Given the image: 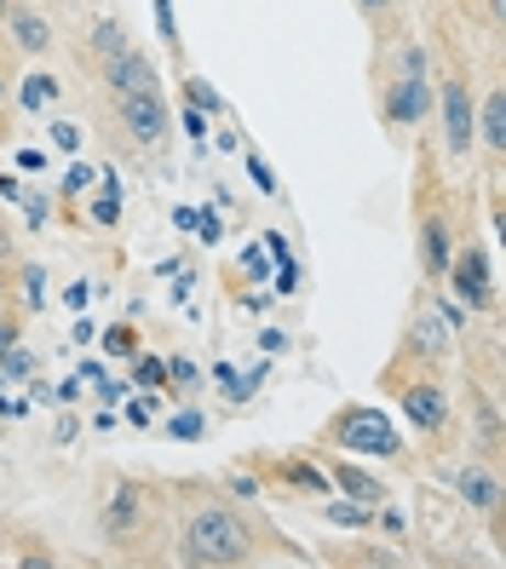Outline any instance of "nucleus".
Masks as SVG:
<instances>
[{
	"mask_svg": "<svg viewBox=\"0 0 506 569\" xmlns=\"http://www.w3.org/2000/svg\"><path fill=\"white\" fill-rule=\"evenodd\" d=\"M179 563L196 569H231V563H253V547H260V524L248 512L224 506V501H201L196 512H185L179 524Z\"/></svg>",
	"mask_w": 506,
	"mask_h": 569,
	"instance_id": "nucleus-1",
	"label": "nucleus"
},
{
	"mask_svg": "<svg viewBox=\"0 0 506 569\" xmlns=\"http://www.w3.org/2000/svg\"><path fill=\"white\" fill-rule=\"evenodd\" d=\"M380 392L397 397L403 420L420 431V444L432 449V455L449 449V437H454V426H461V414H454V397H449L443 374H392V369H386V374H380Z\"/></svg>",
	"mask_w": 506,
	"mask_h": 569,
	"instance_id": "nucleus-2",
	"label": "nucleus"
},
{
	"mask_svg": "<svg viewBox=\"0 0 506 569\" xmlns=\"http://www.w3.org/2000/svg\"><path fill=\"white\" fill-rule=\"evenodd\" d=\"M317 444L322 449H345V455H374V460H409V444H403V431L386 408L374 403H345L334 408L328 420L317 426Z\"/></svg>",
	"mask_w": 506,
	"mask_h": 569,
	"instance_id": "nucleus-3",
	"label": "nucleus"
},
{
	"mask_svg": "<svg viewBox=\"0 0 506 569\" xmlns=\"http://www.w3.org/2000/svg\"><path fill=\"white\" fill-rule=\"evenodd\" d=\"M432 103H438V121H443L449 162H466L472 144H477V92H472V75L461 58L443 64V75L432 81Z\"/></svg>",
	"mask_w": 506,
	"mask_h": 569,
	"instance_id": "nucleus-4",
	"label": "nucleus"
},
{
	"mask_svg": "<svg viewBox=\"0 0 506 569\" xmlns=\"http://www.w3.org/2000/svg\"><path fill=\"white\" fill-rule=\"evenodd\" d=\"M392 362H409L415 374H443L449 362H454V328L443 322V310L438 299H415L409 310V322H403V340H397V357Z\"/></svg>",
	"mask_w": 506,
	"mask_h": 569,
	"instance_id": "nucleus-5",
	"label": "nucleus"
},
{
	"mask_svg": "<svg viewBox=\"0 0 506 569\" xmlns=\"http://www.w3.org/2000/svg\"><path fill=\"white\" fill-rule=\"evenodd\" d=\"M426 185L415 190V237H420V276L426 282H443L449 271V253H454V207L449 196L432 185V173H420Z\"/></svg>",
	"mask_w": 506,
	"mask_h": 569,
	"instance_id": "nucleus-6",
	"label": "nucleus"
},
{
	"mask_svg": "<svg viewBox=\"0 0 506 569\" xmlns=\"http://www.w3.org/2000/svg\"><path fill=\"white\" fill-rule=\"evenodd\" d=\"M432 116V64H386V87H380V121L392 133H415Z\"/></svg>",
	"mask_w": 506,
	"mask_h": 569,
	"instance_id": "nucleus-7",
	"label": "nucleus"
},
{
	"mask_svg": "<svg viewBox=\"0 0 506 569\" xmlns=\"http://www.w3.org/2000/svg\"><path fill=\"white\" fill-rule=\"evenodd\" d=\"M443 282H454V294H461V305L472 310V317H490V310H495V265H490L484 242H472V237L454 242Z\"/></svg>",
	"mask_w": 506,
	"mask_h": 569,
	"instance_id": "nucleus-8",
	"label": "nucleus"
},
{
	"mask_svg": "<svg viewBox=\"0 0 506 569\" xmlns=\"http://www.w3.org/2000/svg\"><path fill=\"white\" fill-rule=\"evenodd\" d=\"M116 116H121L127 139H133L139 150L167 144V103H162V92H121L116 98Z\"/></svg>",
	"mask_w": 506,
	"mask_h": 569,
	"instance_id": "nucleus-9",
	"label": "nucleus"
},
{
	"mask_svg": "<svg viewBox=\"0 0 506 569\" xmlns=\"http://www.w3.org/2000/svg\"><path fill=\"white\" fill-rule=\"evenodd\" d=\"M98 81L110 87V98H121V92H162L156 58H150L144 46H127V52H116V58H105L98 64Z\"/></svg>",
	"mask_w": 506,
	"mask_h": 569,
	"instance_id": "nucleus-10",
	"label": "nucleus"
},
{
	"mask_svg": "<svg viewBox=\"0 0 506 569\" xmlns=\"http://www.w3.org/2000/svg\"><path fill=\"white\" fill-rule=\"evenodd\" d=\"M454 495L495 524L501 517V472H495V460H466L461 472H454Z\"/></svg>",
	"mask_w": 506,
	"mask_h": 569,
	"instance_id": "nucleus-11",
	"label": "nucleus"
},
{
	"mask_svg": "<svg viewBox=\"0 0 506 569\" xmlns=\"http://www.w3.org/2000/svg\"><path fill=\"white\" fill-rule=\"evenodd\" d=\"M144 501H150V489L139 478H121L116 495L105 501V535L110 540H133L139 524H144Z\"/></svg>",
	"mask_w": 506,
	"mask_h": 569,
	"instance_id": "nucleus-12",
	"label": "nucleus"
},
{
	"mask_svg": "<svg viewBox=\"0 0 506 569\" xmlns=\"http://www.w3.org/2000/svg\"><path fill=\"white\" fill-rule=\"evenodd\" d=\"M0 30H7L23 52H53V23H46L35 7H23V0H7V7H0Z\"/></svg>",
	"mask_w": 506,
	"mask_h": 569,
	"instance_id": "nucleus-13",
	"label": "nucleus"
},
{
	"mask_svg": "<svg viewBox=\"0 0 506 569\" xmlns=\"http://www.w3.org/2000/svg\"><path fill=\"white\" fill-rule=\"evenodd\" d=\"M260 472L265 478H276V483H288V489H299V495H311V501H322V495H334V483H328V472L322 466H311V460H276V455H265L260 460Z\"/></svg>",
	"mask_w": 506,
	"mask_h": 569,
	"instance_id": "nucleus-14",
	"label": "nucleus"
},
{
	"mask_svg": "<svg viewBox=\"0 0 506 569\" xmlns=\"http://www.w3.org/2000/svg\"><path fill=\"white\" fill-rule=\"evenodd\" d=\"M322 472H328V483H334L340 495L363 501V506H380V501H392V489L380 483V478L369 472V466H358V460H328Z\"/></svg>",
	"mask_w": 506,
	"mask_h": 569,
	"instance_id": "nucleus-15",
	"label": "nucleus"
},
{
	"mask_svg": "<svg viewBox=\"0 0 506 569\" xmlns=\"http://www.w3.org/2000/svg\"><path fill=\"white\" fill-rule=\"evenodd\" d=\"M64 98V81L53 69H35V75H23V87H18V110H30V116H46L53 103Z\"/></svg>",
	"mask_w": 506,
	"mask_h": 569,
	"instance_id": "nucleus-16",
	"label": "nucleus"
},
{
	"mask_svg": "<svg viewBox=\"0 0 506 569\" xmlns=\"http://www.w3.org/2000/svg\"><path fill=\"white\" fill-rule=\"evenodd\" d=\"M87 225H92V230H116V225H121V178H116V173H98Z\"/></svg>",
	"mask_w": 506,
	"mask_h": 569,
	"instance_id": "nucleus-17",
	"label": "nucleus"
},
{
	"mask_svg": "<svg viewBox=\"0 0 506 569\" xmlns=\"http://www.w3.org/2000/svg\"><path fill=\"white\" fill-rule=\"evenodd\" d=\"M477 139L490 144V155L506 150V92L501 87H490L484 103H477Z\"/></svg>",
	"mask_w": 506,
	"mask_h": 569,
	"instance_id": "nucleus-18",
	"label": "nucleus"
},
{
	"mask_svg": "<svg viewBox=\"0 0 506 569\" xmlns=\"http://www.w3.org/2000/svg\"><path fill=\"white\" fill-rule=\"evenodd\" d=\"M87 46H92V64H105V58H116V52L133 46V35H127V23H121V18H92Z\"/></svg>",
	"mask_w": 506,
	"mask_h": 569,
	"instance_id": "nucleus-19",
	"label": "nucleus"
},
{
	"mask_svg": "<svg viewBox=\"0 0 506 569\" xmlns=\"http://www.w3.org/2000/svg\"><path fill=\"white\" fill-rule=\"evenodd\" d=\"M322 517H328L334 529H369V524H374V506L351 501V495H322Z\"/></svg>",
	"mask_w": 506,
	"mask_h": 569,
	"instance_id": "nucleus-20",
	"label": "nucleus"
},
{
	"mask_svg": "<svg viewBox=\"0 0 506 569\" xmlns=\"http://www.w3.org/2000/svg\"><path fill=\"white\" fill-rule=\"evenodd\" d=\"M133 385L139 392H167V357H150V351H133Z\"/></svg>",
	"mask_w": 506,
	"mask_h": 569,
	"instance_id": "nucleus-21",
	"label": "nucleus"
},
{
	"mask_svg": "<svg viewBox=\"0 0 506 569\" xmlns=\"http://www.w3.org/2000/svg\"><path fill=\"white\" fill-rule=\"evenodd\" d=\"M179 87H185V103H190V110H201V116H224V98H219L208 81H201V75H190V69H185V81H179Z\"/></svg>",
	"mask_w": 506,
	"mask_h": 569,
	"instance_id": "nucleus-22",
	"label": "nucleus"
},
{
	"mask_svg": "<svg viewBox=\"0 0 506 569\" xmlns=\"http://www.w3.org/2000/svg\"><path fill=\"white\" fill-rule=\"evenodd\" d=\"M358 12L392 41V35H397V18H403V0H358Z\"/></svg>",
	"mask_w": 506,
	"mask_h": 569,
	"instance_id": "nucleus-23",
	"label": "nucleus"
},
{
	"mask_svg": "<svg viewBox=\"0 0 506 569\" xmlns=\"http://www.w3.org/2000/svg\"><path fill=\"white\" fill-rule=\"evenodd\" d=\"M167 437H179V444H196V437H208V414L201 408H179L167 420Z\"/></svg>",
	"mask_w": 506,
	"mask_h": 569,
	"instance_id": "nucleus-24",
	"label": "nucleus"
},
{
	"mask_svg": "<svg viewBox=\"0 0 506 569\" xmlns=\"http://www.w3.org/2000/svg\"><path fill=\"white\" fill-rule=\"evenodd\" d=\"M156 408H162V397H156V392H133V397H127V408H121V420H127V426H139V431H150Z\"/></svg>",
	"mask_w": 506,
	"mask_h": 569,
	"instance_id": "nucleus-25",
	"label": "nucleus"
},
{
	"mask_svg": "<svg viewBox=\"0 0 506 569\" xmlns=\"http://www.w3.org/2000/svg\"><path fill=\"white\" fill-rule=\"evenodd\" d=\"M150 12H156V41L179 58V18H173V0H150Z\"/></svg>",
	"mask_w": 506,
	"mask_h": 569,
	"instance_id": "nucleus-26",
	"label": "nucleus"
},
{
	"mask_svg": "<svg viewBox=\"0 0 506 569\" xmlns=\"http://www.w3.org/2000/svg\"><path fill=\"white\" fill-rule=\"evenodd\" d=\"M98 185V167H87V162H69V173L58 178V201H69V196H87Z\"/></svg>",
	"mask_w": 506,
	"mask_h": 569,
	"instance_id": "nucleus-27",
	"label": "nucleus"
},
{
	"mask_svg": "<svg viewBox=\"0 0 506 569\" xmlns=\"http://www.w3.org/2000/svg\"><path fill=\"white\" fill-rule=\"evenodd\" d=\"M271 276H276V265H271L265 242H248L242 248V282H271Z\"/></svg>",
	"mask_w": 506,
	"mask_h": 569,
	"instance_id": "nucleus-28",
	"label": "nucleus"
},
{
	"mask_svg": "<svg viewBox=\"0 0 506 569\" xmlns=\"http://www.w3.org/2000/svg\"><path fill=\"white\" fill-rule=\"evenodd\" d=\"M242 162H248V178H253V190H260V196H276V190H283V178L271 173V162H265L260 150H248Z\"/></svg>",
	"mask_w": 506,
	"mask_h": 569,
	"instance_id": "nucleus-29",
	"label": "nucleus"
},
{
	"mask_svg": "<svg viewBox=\"0 0 506 569\" xmlns=\"http://www.w3.org/2000/svg\"><path fill=\"white\" fill-rule=\"evenodd\" d=\"M46 133H53V144H58L64 155H81V144H87V127H81V121H53Z\"/></svg>",
	"mask_w": 506,
	"mask_h": 569,
	"instance_id": "nucleus-30",
	"label": "nucleus"
},
{
	"mask_svg": "<svg viewBox=\"0 0 506 569\" xmlns=\"http://www.w3.org/2000/svg\"><path fill=\"white\" fill-rule=\"evenodd\" d=\"M46 305V265H23V310Z\"/></svg>",
	"mask_w": 506,
	"mask_h": 569,
	"instance_id": "nucleus-31",
	"label": "nucleus"
},
{
	"mask_svg": "<svg viewBox=\"0 0 506 569\" xmlns=\"http://www.w3.org/2000/svg\"><path fill=\"white\" fill-rule=\"evenodd\" d=\"M0 374H7V380H30L35 374V351H23V340H18L7 357H0Z\"/></svg>",
	"mask_w": 506,
	"mask_h": 569,
	"instance_id": "nucleus-32",
	"label": "nucleus"
},
{
	"mask_svg": "<svg viewBox=\"0 0 506 569\" xmlns=\"http://www.w3.org/2000/svg\"><path fill=\"white\" fill-rule=\"evenodd\" d=\"M98 346H105V357H133V351H139V333L127 328V322H116V328H110Z\"/></svg>",
	"mask_w": 506,
	"mask_h": 569,
	"instance_id": "nucleus-33",
	"label": "nucleus"
},
{
	"mask_svg": "<svg viewBox=\"0 0 506 569\" xmlns=\"http://www.w3.org/2000/svg\"><path fill=\"white\" fill-rule=\"evenodd\" d=\"M23 219H30V230H46V219H53V201H46L41 190H23Z\"/></svg>",
	"mask_w": 506,
	"mask_h": 569,
	"instance_id": "nucleus-34",
	"label": "nucleus"
},
{
	"mask_svg": "<svg viewBox=\"0 0 506 569\" xmlns=\"http://www.w3.org/2000/svg\"><path fill=\"white\" fill-rule=\"evenodd\" d=\"M190 230H196V237L208 242V248H213V242H224V219L213 214V207H196V225H190Z\"/></svg>",
	"mask_w": 506,
	"mask_h": 569,
	"instance_id": "nucleus-35",
	"label": "nucleus"
},
{
	"mask_svg": "<svg viewBox=\"0 0 506 569\" xmlns=\"http://www.w3.org/2000/svg\"><path fill=\"white\" fill-rule=\"evenodd\" d=\"M23 340V317H12V305H0V357Z\"/></svg>",
	"mask_w": 506,
	"mask_h": 569,
	"instance_id": "nucleus-36",
	"label": "nucleus"
},
{
	"mask_svg": "<svg viewBox=\"0 0 506 569\" xmlns=\"http://www.w3.org/2000/svg\"><path fill=\"white\" fill-rule=\"evenodd\" d=\"M167 385H201V369L190 357H167Z\"/></svg>",
	"mask_w": 506,
	"mask_h": 569,
	"instance_id": "nucleus-37",
	"label": "nucleus"
},
{
	"mask_svg": "<svg viewBox=\"0 0 506 569\" xmlns=\"http://www.w3.org/2000/svg\"><path fill=\"white\" fill-rule=\"evenodd\" d=\"M224 483H231V495H242V501H260V478H253V472H231Z\"/></svg>",
	"mask_w": 506,
	"mask_h": 569,
	"instance_id": "nucleus-38",
	"label": "nucleus"
},
{
	"mask_svg": "<svg viewBox=\"0 0 506 569\" xmlns=\"http://www.w3.org/2000/svg\"><path fill=\"white\" fill-rule=\"evenodd\" d=\"M179 127L190 133V144H196V139H208V116H201V110H190V103L179 110Z\"/></svg>",
	"mask_w": 506,
	"mask_h": 569,
	"instance_id": "nucleus-39",
	"label": "nucleus"
},
{
	"mask_svg": "<svg viewBox=\"0 0 506 569\" xmlns=\"http://www.w3.org/2000/svg\"><path fill=\"white\" fill-rule=\"evenodd\" d=\"M260 351H265V357L288 351V333H283V328H260Z\"/></svg>",
	"mask_w": 506,
	"mask_h": 569,
	"instance_id": "nucleus-40",
	"label": "nucleus"
},
{
	"mask_svg": "<svg viewBox=\"0 0 506 569\" xmlns=\"http://www.w3.org/2000/svg\"><path fill=\"white\" fill-rule=\"evenodd\" d=\"M18 167H23V173H46L53 162H46V150H18Z\"/></svg>",
	"mask_w": 506,
	"mask_h": 569,
	"instance_id": "nucleus-41",
	"label": "nucleus"
},
{
	"mask_svg": "<svg viewBox=\"0 0 506 569\" xmlns=\"http://www.w3.org/2000/svg\"><path fill=\"white\" fill-rule=\"evenodd\" d=\"M30 414V397H0V420H23Z\"/></svg>",
	"mask_w": 506,
	"mask_h": 569,
	"instance_id": "nucleus-42",
	"label": "nucleus"
},
{
	"mask_svg": "<svg viewBox=\"0 0 506 569\" xmlns=\"http://www.w3.org/2000/svg\"><path fill=\"white\" fill-rule=\"evenodd\" d=\"M69 340H75V346H92V340H98V328H92V317H75V328H69Z\"/></svg>",
	"mask_w": 506,
	"mask_h": 569,
	"instance_id": "nucleus-43",
	"label": "nucleus"
},
{
	"mask_svg": "<svg viewBox=\"0 0 506 569\" xmlns=\"http://www.w3.org/2000/svg\"><path fill=\"white\" fill-rule=\"evenodd\" d=\"M87 294H92L87 282H69V288H64V305H69V310H87Z\"/></svg>",
	"mask_w": 506,
	"mask_h": 569,
	"instance_id": "nucleus-44",
	"label": "nucleus"
},
{
	"mask_svg": "<svg viewBox=\"0 0 506 569\" xmlns=\"http://www.w3.org/2000/svg\"><path fill=\"white\" fill-rule=\"evenodd\" d=\"M0 201H7V207H18V201H23V185H18L12 173H0Z\"/></svg>",
	"mask_w": 506,
	"mask_h": 569,
	"instance_id": "nucleus-45",
	"label": "nucleus"
},
{
	"mask_svg": "<svg viewBox=\"0 0 506 569\" xmlns=\"http://www.w3.org/2000/svg\"><path fill=\"white\" fill-rule=\"evenodd\" d=\"M190 288H196V276H185V271H173V305H185V299H190Z\"/></svg>",
	"mask_w": 506,
	"mask_h": 569,
	"instance_id": "nucleus-46",
	"label": "nucleus"
},
{
	"mask_svg": "<svg viewBox=\"0 0 506 569\" xmlns=\"http://www.w3.org/2000/svg\"><path fill=\"white\" fill-rule=\"evenodd\" d=\"M75 431H81V426H75V414H58V431H53V437H58V444H64V449L75 444Z\"/></svg>",
	"mask_w": 506,
	"mask_h": 569,
	"instance_id": "nucleus-47",
	"label": "nucleus"
},
{
	"mask_svg": "<svg viewBox=\"0 0 506 569\" xmlns=\"http://www.w3.org/2000/svg\"><path fill=\"white\" fill-rule=\"evenodd\" d=\"M81 380H87V385H98V380H105V362L87 357V362H81Z\"/></svg>",
	"mask_w": 506,
	"mask_h": 569,
	"instance_id": "nucleus-48",
	"label": "nucleus"
},
{
	"mask_svg": "<svg viewBox=\"0 0 506 569\" xmlns=\"http://www.w3.org/2000/svg\"><path fill=\"white\" fill-rule=\"evenodd\" d=\"M53 397H58V403H75V397H81V380H64V385H58Z\"/></svg>",
	"mask_w": 506,
	"mask_h": 569,
	"instance_id": "nucleus-49",
	"label": "nucleus"
},
{
	"mask_svg": "<svg viewBox=\"0 0 506 569\" xmlns=\"http://www.w3.org/2000/svg\"><path fill=\"white\" fill-rule=\"evenodd\" d=\"M0 103H7V75H0Z\"/></svg>",
	"mask_w": 506,
	"mask_h": 569,
	"instance_id": "nucleus-50",
	"label": "nucleus"
},
{
	"mask_svg": "<svg viewBox=\"0 0 506 569\" xmlns=\"http://www.w3.org/2000/svg\"><path fill=\"white\" fill-rule=\"evenodd\" d=\"M0 305H7V276H0Z\"/></svg>",
	"mask_w": 506,
	"mask_h": 569,
	"instance_id": "nucleus-51",
	"label": "nucleus"
}]
</instances>
